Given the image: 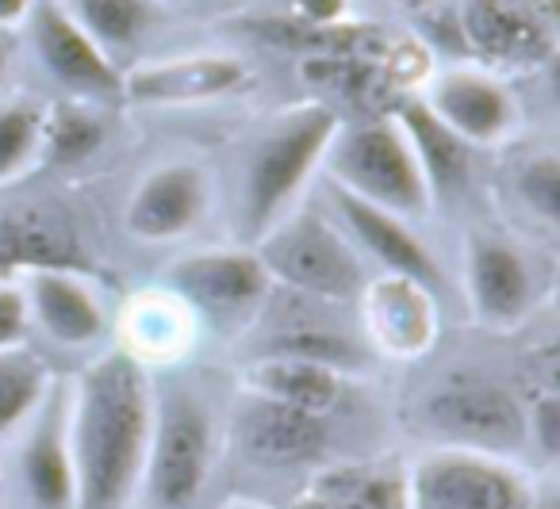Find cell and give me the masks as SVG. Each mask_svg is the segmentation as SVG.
Returning a JSON list of instances; mask_svg holds the SVG:
<instances>
[{
    "label": "cell",
    "instance_id": "obj_17",
    "mask_svg": "<svg viewBox=\"0 0 560 509\" xmlns=\"http://www.w3.org/2000/svg\"><path fill=\"white\" fill-rule=\"evenodd\" d=\"M208 200V173L192 162H170L135 188L124 223L139 241H173L200 226Z\"/></svg>",
    "mask_w": 560,
    "mask_h": 509
},
{
    "label": "cell",
    "instance_id": "obj_16",
    "mask_svg": "<svg viewBox=\"0 0 560 509\" xmlns=\"http://www.w3.org/2000/svg\"><path fill=\"white\" fill-rule=\"evenodd\" d=\"M231 437L238 452L257 467H300L327 448V417L242 391Z\"/></svg>",
    "mask_w": 560,
    "mask_h": 509
},
{
    "label": "cell",
    "instance_id": "obj_35",
    "mask_svg": "<svg viewBox=\"0 0 560 509\" xmlns=\"http://www.w3.org/2000/svg\"><path fill=\"white\" fill-rule=\"evenodd\" d=\"M289 509H338V506H335V501H330L323 490H315V486H307V490L300 494V498H292V506H289Z\"/></svg>",
    "mask_w": 560,
    "mask_h": 509
},
{
    "label": "cell",
    "instance_id": "obj_19",
    "mask_svg": "<svg viewBox=\"0 0 560 509\" xmlns=\"http://www.w3.org/2000/svg\"><path fill=\"white\" fill-rule=\"evenodd\" d=\"M66 391L50 383L39 410L27 422L24 448H20V478L35 509H73V463L66 440Z\"/></svg>",
    "mask_w": 560,
    "mask_h": 509
},
{
    "label": "cell",
    "instance_id": "obj_23",
    "mask_svg": "<svg viewBox=\"0 0 560 509\" xmlns=\"http://www.w3.org/2000/svg\"><path fill=\"white\" fill-rule=\"evenodd\" d=\"M254 356H304V360L330 364L338 371H361L369 364V345L338 333L323 318L312 315V307H296L292 318L269 325L265 338L254 345Z\"/></svg>",
    "mask_w": 560,
    "mask_h": 509
},
{
    "label": "cell",
    "instance_id": "obj_7",
    "mask_svg": "<svg viewBox=\"0 0 560 509\" xmlns=\"http://www.w3.org/2000/svg\"><path fill=\"white\" fill-rule=\"evenodd\" d=\"M215 460V425L203 402L188 391L154 399V425L142 483L158 509H188L200 498Z\"/></svg>",
    "mask_w": 560,
    "mask_h": 509
},
{
    "label": "cell",
    "instance_id": "obj_37",
    "mask_svg": "<svg viewBox=\"0 0 560 509\" xmlns=\"http://www.w3.org/2000/svg\"><path fill=\"white\" fill-rule=\"evenodd\" d=\"M529 509H557V498H552V494H537Z\"/></svg>",
    "mask_w": 560,
    "mask_h": 509
},
{
    "label": "cell",
    "instance_id": "obj_1",
    "mask_svg": "<svg viewBox=\"0 0 560 509\" xmlns=\"http://www.w3.org/2000/svg\"><path fill=\"white\" fill-rule=\"evenodd\" d=\"M150 425L154 383L147 364L112 348L81 371L66 414L73 509H127L147 467Z\"/></svg>",
    "mask_w": 560,
    "mask_h": 509
},
{
    "label": "cell",
    "instance_id": "obj_29",
    "mask_svg": "<svg viewBox=\"0 0 560 509\" xmlns=\"http://www.w3.org/2000/svg\"><path fill=\"white\" fill-rule=\"evenodd\" d=\"M511 192L537 223L557 226L560 218V157L552 150H529L522 162H514Z\"/></svg>",
    "mask_w": 560,
    "mask_h": 509
},
{
    "label": "cell",
    "instance_id": "obj_13",
    "mask_svg": "<svg viewBox=\"0 0 560 509\" xmlns=\"http://www.w3.org/2000/svg\"><path fill=\"white\" fill-rule=\"evenodd\" d=\"M361 322H365V345L381 356L415 360L427 356L438 341V295L419 280L381 272L358 295Z\"/></svg>",
    "mask_w": 560,
    "mask_h": 509
},
{
    "label": "cell",
    "instance_id": "obj_9",
    "mask_svg": "<svg viewBox=\"0 0 560 509\" xmlns=\"http://www.w3.org/2000/svg\"><path fill=\"white\" fill-rule=\"evenodd\" d=\"M457 27L465 55L495 70H534L557 55L552 0H460Z\"/></svg>",
    "mask_w": 560,
    "mask_h": 509
},
{
    "label": "cell",
    "instance_id": "obj_27",
    "mask_svg": "<svg viewBox=\"0 0 560 509\" xmlns=\"http://www.w3.org/2000/svg\"><path fill=\"white\" fill-rule=\"evenodd\" d=\"M315 490H323L338 509H407L404 475L381 467H335L315 478Z\"/></svg>",
    "mask_w": 560,
    "mask_h": 509
},
{
    "label": "cell",
    "instance_id": "obj_36",
    "mask_svg": "<svg viewBox=\"0 0 560 509\" xmlns=\"http://www.w3.org/2000/svg\"><path fill=\"white\" fill-rule=\"evenodd\" d=\"M434 4H442V0H396V9L404 12H430Z\"/></svg>",
    "mask_w": 560,
    "mask_h": 509
},
{
    "label": "cell",
    "instance_id": "obj_30",
    "mask_svg": "<svg viewBox=\"0 0 560 509\" xmlns=\"http://www.w3.org/2000/svg\"><path fill=\"white\" fill-rule=\"evenodd\" d=\"M43 150V108L27 100L0 104V185L16 180Z\"/></svg>",
    "mask_w": 560,
    "mask_h": 509
},
{
    "label": "cell",
    "instance_id": "obj_33",
    "mask_svg": "<svg viewBox=\"0 0 560 509\" xmlns=\"http://www.w3.org/2000/svg\"><path fill=\"white\" fill-rule=\"evenodd\" d=\"M346 12H350V0H289L284 16L312 27H335L346 24Z\"/></svg>",
    "mask_w": 560,
    "mask_h": 509
},
{
    "label": "cell",
    "instance_id": "obj_6",
    "mask_svg": "<svg viewBox=\"0 0 560 509\" xmlns=\"http://www.w3.org/2000/svg\"><path fill=\"white\" fill-rule=\"evenodd\" d=\"M165 292L188 307V315L238 333L257 325V315L269 303L272 280L254 249H200L185 253L162 272Z\"/></svg>",
    "mask_w": 560,
    "mask_h": 509
},
{
    "label": "cell",
    "instance_id": "obj_32",
    "mask_svg": "<svg viewBox=\"0 0 560 509\" xmlns=\"http://www.w3.org/2000/svg\"><path fill=\"white\" fill-rule=\"evenodd\" d=\"M27 330H32V315H27L24 287L16 280H0V348L24 345Z\"/></svg>",
    "mask_w": 560,
    "mask_h": 509
},
{
    "label": "cell",
    "instance_id": "obj_10",
    "mask_svg": "<svg viewBox=\"0 0 560 509\" xmlns=\"http://www.w3.org/2000/svg\"><path fill=\"white\" fill-rule=\"evenodd\" d=\"M32 43L43 70L58 81L70 96L81 100H119L124 96V73L112 55L58 4L39 0L32 4Z\"/></svg>",
    "mask_w": 560,
    "mask_h": 509
},
{
    "label": "cell",
    "instance_id": "obj_31",
    "mask_svg": "<svg viewBox=\"0 0 560 509\" xmlns=\"http://www.w3.org/2000/svg\"><path fill=\"white\" fill-rule=\"evenodd\" d=\"M526 437L541 448L545 455H557L560 452V394L552 387L537 391L526 406Z\"/></svg>",
    "mask_w": 560,
    "mask_h": 509
},
{
    "label": "cell",
    "instance_id": "obj_4",
    "mask_svg": "<svg viewBox=\"0 0 560 509\" xmlns=\"http://www.w3.org/2000/svg\"><path fill=\"white\" fill-rule=\"evenodd\" d=\"M254 253L272 284L323 303H358L369 284L365 261L353 241L315 208L289 211L254 241Z\"/></svg>",
    "mask_w": 560,
    "mask_h": 509
},
{
    "label": "cell",
    "instance_id": "obj_28",
    "mask_svg": "<svg viewBox=\"0 0 560 509\" xmlns=\"http://www.w3.org/2000/svg\"><path fill=\"white\" fill-rule=\"evenodd\" d=\"M104 142V123L81 104H58L43 111V150L50 162L78 165Z\"/></svg>",
    "mask_w": 560,
    "mask_h": 509
},
{
    "label": "cell",
    "instance_id": "obj_3",
    "mask_svg": "<svg viewBox=\"0 0 560 509\" xmlns=\"http://www.w3.org/2000/svg\"><path fill=\"white\" fill-rule=\"evenodd\" d=\"M327 180L346 188L358 200L392 211L399 218H422L434 203L430 185L407 146L404 131L392 116L358 119L350 127H338L323 154Z\"/></svg>",
    "mask_w": 560,
    "mask_h": 509
},
{
    "label": "cell",
    "instance_id": "obj_26",
    "mask_svg": "<svg viewBox=\"0 0 560 509\" xmlns=\"http://www.w3.org/2000/svg\"><path fill=\"white\" fill-rule=\"evenodd\" d=\"M104 50H127L154 20L150 0H58Z\"/></svg>",
    "mask_w": 560,
    "mask_h": 509
},
{
    "label": "cell",
    "instance_id": "obj_34",
    "mask_svg": "<svg viewBox=\"0 0 560 509\" xmlns=\"http://www.w3.org/2000/svg\"><path fill=\"white\" fill-rule=\"evenodd\" d=\"M35 0H0V32L4 27H20L27 16H32Z\"/></svg>",
    "mask_w": 560,
    "mask_h": 509
},
{
    "label": "cell",
    "instance_id": "obj_15",
    "mask_svg": "<svg viewBox=\"0 0 560 509\" xmlns=\"http://www.w3.org/2000/svg\"><path fill=\"white\" fill-rule=\"evenodd\" d=\"M246 81L249 70L242 58L203 50V55L165 58V62L124 73V100L142 104V108H196V104L238 93Z\"/></svg>",
    "mask_w": 560,
    "mask_h": 509
},
{
    "label": "cell",
    "instance_id": "obj_14",
    "mask_svg": "<svg viewBox=\"0 0 560 509\" xmlns=\"http://www.w3.org/2000/svg\"><path fill=\"white\" fill-rule=\"evenodd\" d=\"M327 192H330V203H335L338 218H342L346 238L353 241L358 253L373 257V261L381 264V272L419 280V284L430 287L434 295L445 292L442 264H438V257L427 249V241L411 230L407 218L373 208V203L358 200V196H350L346 188L330 185V180H327Z\"/></svg>",
    "mask_w": 560,
    "mask_h": 509
},
{
    "label": "cell",
    "instance_id": "obj_5",
    "mask_svg": "<svg viewBox=\"0 0 560 509\" xmlns=\"http://www.w3.org/2000/svg\"><path fill=\"white\" fill-rule=\"evenodd\" d=\"M407 509H529L534 483L506 455L438 445L404 475Z\"/></svg>",
    "mask_w": 560,
    "mask_h": 509
},
{
    "label": "cell",
    "instance_id": "obj_18",
    "mask_svg": "<svg viewBox=\"0 0 560 509\" xmlns=\"http://www.w3.org/2000/svg\"><path fill=\"white\" fill-rule=\"evenodd\" d=\"M24 299L32 322L43 325L50 341L66 348L96 345L108 330L101 295L89 284V272L73 269H35L24 272Z\"/></svg>",
    "mask_w": 560,
    "mask_h": 509
},
{
    "label": "cell",
    "instance_id": "obj_2",
    "mask_svg": "<svg viewBox=\"0 0 560 509\" xmlns=\"http://www.w3.org/2000/svg\"><path fill=\"white\" fill-rule=\"evenodd\" d=\"M342 127L330 104H300L289 116H280L261 139L249 146L242 169V211L238 223L249 241L261 238L269 226L289 215L296 196L323 165L330 139Z\"/></svg>",
    "mask_w": 560,
    "mask_h": 509
},
{
    "label": "cell",
    "instance_id": "obj_25",
    "mask_svg": "<svg viewBox=\"0 0 560 509\" xmlns=\"http://www.w3.org/2000/svg\"><path fill=\"white\" fill-rule=\"evenodd\" d=\"M196 318L188 315V307L180 299H173L170 292L162 295H142L135 307H127V330H131L135 345L127 353L135 360H142L147 353H162L173 356L180 353L185 338L192 333Z\"/></svg>",
    "mask_w": 560,
    "mask_h": 509
},
{
    "label": "cell",
    "instance_id": "obj_38",
    "mask_svg": "<svg viewBox=\"0 0 560 509\" xmlns=\"http://www.w3.org/2000/svg\"><path fill=\"white\" fill-rule=\"evenodd\" d=\"M226 509H269V506H257V501H234V506Z\"/></svg>",
    "mask_w": 560,
    "mask_h": 509
},
{
    "label": "cell",
    "instance_id": "obj_22",
    "mask_svg": "<svg viewBox=\"0 0 560 509\" xmlns=\"http://www.w3.org/2000/svg\"><path fill=\"white\" fill-rule=\"evenodd\" d=\"M392 119L404 131L407 146H411L415 162H419L422 177L430 185V196H453L460 185L468 180V157H472V146L460 142L434 111L422 100H399L392 108Z\"/></svg>",
    "mask_w": 560,
    "mask_h": 509
},
{
    "label": "cell",
    "instance_id": "obj_39",
    "mask_svg": "<svg viewBox=\"0 0 560 509\" xmlns=\"http://www.w3.org/2000/svg\"><path fill=\"white\" fill-rule=\"evenodd\" d=\"M4 66H9V50H4V43H0V81H4Z\"/></svg>",
    "mask_w": 560,
    "mask_h": 509
},
{
    "label": "cell",
    "instance_id": "obj_20",
    "mask_svg": "<svg viewBox=\"0 0 560 509\" xmlns=\"http://www.w3.org/2000/svg\"><path fill=\"white\" fill-rule=\"evenodd\" d=\"M35 269L89 272L73 226L43 208L0 211V280H16Z\"/></svg>",
    "mask_w": 560,
    "mask_h": 509
},
{
    "label": "cell",
    "instance_id": "obj_12",
    "mask_svg": "<svg viewBox=\"0 0 560 509\" xmlns=\"http://www.w3.org/2000/svg\"><path fill=\"white\" fill-rule=\"evenodd\" d=\"M422 104L468 146H495L518 127V104L511 88L495 73L476 70V66L438 70Z\"/></svg>",
    "mask_w": 560,
    "mask_h": 509
},
{
    "label": "cell",
    "instance_id": "obj_24",
    "mask_svg": "<svg viewBox=\"0 0 560 509\" xmlns=\"http://www.w3.org/2000/svg\"><path fill=\"white\" fill-rule=\"evenodd\" d=\"M50 391V368L24 345L0 348V437L27 422Z\"/></svg>",
    "mask_w": 560,
    "mask_h": 509
},
{
    "label": "cell",
    "instance_id": "obj_8",
    "mask_svg": "<svg viewBox=\"0 0 560 509\" xmlns=\"http://www.w3.org/2000/svg\"><path fill=\"white\" fill-rule=\"evenodd\" d=\"M419 417L427 433L453 448L514 455L529 440L526 406L503 383H491L476 371L445 376V383L427 391V399L419 402Z\"/></svg>",
    "mask_w": 560,
    "mask_h": 509
},
{
    "label": "cell",
    "instance_id": "obj_11",
    "mask_svg": "<svg viewBox=\"0 0 560 509\" xmlns=\"http://www.w3.org/2000/svg\"><path fill=\"white\" fill-rule=\"evenodd\" d=\"M465 295L480 325L514 330L537 303V272L511 238L476 230L465 241Z\"/></svg>",
    "mask_w": 560,
    "mask_h": 509
},
{
    "label": "cell",
    "instance_id": "obj_21",
    "mask_svg": "<svg viewBox=\"0 0 560 509\" xmlns=\"http://www.w3.org/2000/svg\"><path fill=\"white\" fill-rule=\"evenodd\" d=\"M242 391L284 402L304 414L330 417L346 394V371L304 356H249L242 368Z\"/></svg>",
    "mask_w": 560,
    "mask_h": 509
}]
</instances>
